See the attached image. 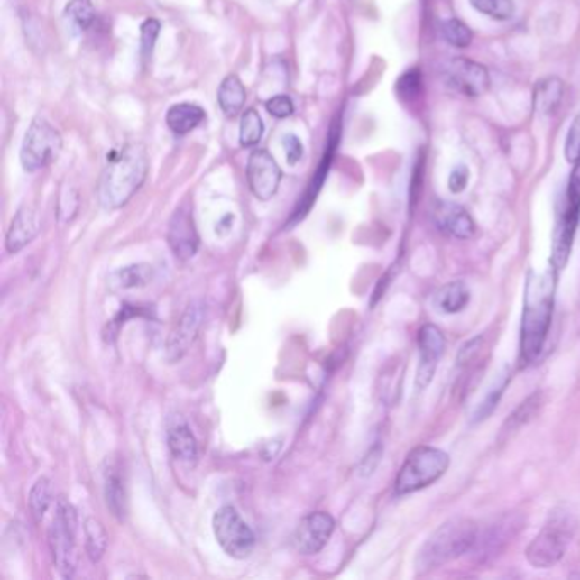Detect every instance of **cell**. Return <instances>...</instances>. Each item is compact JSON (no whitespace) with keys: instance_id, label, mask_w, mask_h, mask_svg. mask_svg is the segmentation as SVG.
I'll list each match as a JSON object with an SVG mask.
<instances>
[{"instance_id":"obj_4","label":"cell","mask_w":580,"mask_h":580,"mask_svg":"<svg viewBox=\"0 0 580 580\" xmlns=\"http://www.w3.org/2000/svg\"><path fill=\"white\" fill-rule=\"evenodd\" d=\"M577 520L566 509H555L545 522L543 529L529 543L526 558L535 568H551L557 566L568 550L575 529Z\"/></svg>"},{"instance_id":"obj_36","label":"cell","mask_w":580,"mask_h":580,"mask_svg":"<svg viewBox=\"0 0 580 580\" xmlns=\"http://www.w3.org/2000/svg\"><path fill=\"white\" fill-rule=\"evenodd\" d=\"M140 30H142V57L149 60L161 32V23L157 19H147Z\"/></svg>"},{"instance_id":"obj_22","label":"cell","mask_w":580,"mask_h":580,"mask_svg":"<svg viewBox=\"0 0 580 580\" xmlns=\"http://www.w3.org/2000/svg\"><path fill=\"white\" fill-rule=\"evenodd\" d=\"M153 268L150 264H130L124 268L116 269L109 274V288L113 291H128L134 288H143L152 283Z\"/></svg>"},{"instance_id":"obj_40","label":"cell","mask_w":580,"mask_h":580,"mask_svg":"<svg viewBox=\"0 0 580 580\" xmlns=\"http://www.w3.org/2000/svg\"><path fill=\"white\" fill-rule=\"evenodd\" d=\"M468 178H470V172L465 165H458L456 169H453V172L449 174V179H447V188L451 193L458 194L465 191L466 184H468Z\"/></svg>"},{"instance_id":"obj_8","label":"cell","mask_w":580,"mask_h":580,"mask_svg":"<svg viewBox=\"0 0 580 580\" xmlns=\"http://www.w3.org/2000/svg\"><path fill=\"white\" fill-rule=\"evenodd\" d=\"M63 140L59 130L45 118L31 121L21 147V164L26 172H36L51 164L61 152Z\"/></svg>"},{"instance_id":"obj_12","label":"cell","mask_w":580,"mask_h":580,"mask_svg":"<svg viewBox=\"0 0 580 580\" xmlns=\"http://www.w3.org/2000/svg\"><path fill=\"white\" fill-rule=\"evenodd\" d=\"M417 344H419V368H417L416 385L419 390H424L431 385L437 363L445 353L447 341L441 328L436 327L434 324H426L419 330Z\"/></svg>"},{"instance_id":"obj_29","label":"cell","mask_w":580,"mask_h":580,"mask_svg":"<svg viewBox=\"0 0 580 580\" xmlns=\"http://www.w3.org/2000/svg\"><path fill=\"white\" fill-rule=\"evenodd\" d=\"M53 493H51V482L41 476L36 480L30 492V507L32 516L36 521H41L45 518L48 507L51 506Z\"/></svg>"},{"instance_id":"obj_37","label":"cell","mask_w":580,"mask_h":580,"mask_svg":"<svg viewBox=\"0 0 580 580\" xmlns=\"http://www.w3.org/2000/svg\"><path fill=\"white\" fill-rule=\"evenodd\" d=\"M266 109H268L269 115L274 116V118H290L295 113V105H293L290 96L278 94V96H272L271 99L266 101Z\"/></svg>"},{"instance_id":"obj_33","label":"cell","mask_w":580,"mask_h":580,"mask_svg":"<svg viewBox=\"0 0 580 580\" xmlns=\"http://www.w3.org/2000/svg\"><path fill=\"white\" fill-rule=\"evenodd\" d=\"M507 383H509V374H506V378L502 382H497L495 387L492 388L491 391L487 393V397L483 399V402L478 405L475 412V420H483L487 417L491 416L493 412V409L497 407V403L501 400L504 390H506Z\"/></svg>"},{"instance_id":"obj_11","label":"cell","mask_w":580,"mask_h":580,"mask_svg":"<svg viewBox=\"0 0 580 580\" xmlns=\"http://www.w3.org/2000/svg\"><path fill=\"white\" fill-rule=\"evenodd\" d=\"M247 182L253 196L269 201L278 193L281 182V169L268 150H253L247 162Z\"/></svg>"},{"instance_id":"obj_14","label":"cell","mask_w":580,"mask_h":580,"mask_svg":"<svg viewBox=\"0 0 580 580\" xmlns=\"http://www.w3.org/2000/svg\"><path fill=\"white\" fill-rule=\"evenodd\" d=\"M447 84L453 89L470 97H478L485 94L491 86V77L487 69L474 60H451L447 65Z\"/></svg>"},{"instance_id":"obj_39","label":"cell","mask_w":580,"mask_h":580,"mask_svg":"<svg viewBox=\"0 0 580 580\" xmlns=\"http://www.w3.org/2000/svg\"><path fill=\"white\" fill-rule=\"evenodd\" d=\"M482 345H483V339L480 336L465 344L460 349V353H458V364L465 366V364L474 363L478 354H480V351H482Z\"/></svg>"},{"instance_id":"obj_10","label":"cell","mask_w":580,"mask_h":580,"mask_svg":"<svg viewBox=\"0 0 580 580\" xmlns=\"http://www.w3.org/2000/svg\"><path fill=\"white\" fill-rule=\"evenodd\" d=\"M334 529L336 521L330 514L322 511L310 512L298 524L291 543L301 555H317L327 547Z\"/></svg>"},{"instance_id":"obj_30","label":"cell","mask_w":580,"mask_h":580,"mask_svg":"<svg viewBox=\"0 0 580 580\" xmlns=\"http://www.w3.org/2000/svg\"><path fill=\"white\" fill-rule=\"evenodd\" d=\"M470 4L478 13L489 15L495 21H507L514 15L512 0H470Z\"/></svg>"},{"instance_id":"obj_3","label":"cell","mask_w":580,"mask_h":580,"mask_svg":"<svg viewBox=\"0 0 580 580\" xmlns=\"http://www.w3.org/2000/svg\"><path fill=\"white\" fill-rule=\"evenodd\" d=\"M478 528L474 521L455 518L441 524L417 553L416 566L419 574L431 572L460 558L475 547Z\"/></svg>"},{"instance_id":"obj_28","label":"cell","mask_w":580,"mask_h":580,"mask_svg":"<svg viewBox=\"0 0 580 580\" xmlns=\"http://www.w3.org/2000/svg\"><path fill=\"white\" fill-rule=\"evenodd\" d=\"M65 19L77 31H87L94 24L96 11L90 0H70L65 7Z\"/></svg>"},{"instance_id":"obj_34","label":"cell","mask_w":580,"mask_h":580,"mask_svg":"<svg viewBox=\"0 0 580 580\" xmlns=\"http://www.w3.org/2000/svg\"><path fill=\"white\" fill-rule=\"evenodd\" d=\"M420 87H422V78H420V72L417 69L405 72L397 82V92L405 101L416 99L420 92Z\"/></svg>"},{"instance_id":"obj_26","label":"cell","mask_w":580,"mask_h":580,"mask_svg":"<svg viewBox=\"0 0 580 580\" xmlns=\"http://www.w3.org/2000/svg\"><path fill=\"white\" fill-rule=\"evenodd\" d=\"M84 538H86V551L90 562L97 564L105 557L107 548V533L101 521L89 518L84 522Z\"/></svg>"},{"instance_id":"obj_20","label":"cell","mask_w":580,"mask_h":580,"mask_svg":"<svg viewBox=\"0 0 580 580\" xmlns=\"http://www.w3.org/2000/svg\"><path fill=\"white\" fill-rule=\"evenodd\" d=\"M564 82L555 75L538 80L533 92V107L536 113L541 116L553 115L564 99Z\"/></svg>"},{"instance_id":"obj_23","label":"cell","mask_w":580,"mask_h":580,"mask_svg":"<svg viewBox=\"0 0 580 580\" xmlns=\"http://www.w3.org/2000/svg\"><path fill=\"white\" fill-rule=\"evenodd\" d=\"M245 99H247V90L237 75L225 77L218 89V105L222 107L225 116L232 118L238 115L245 105Z\"/></svg>"},{"instance_id":"obj_7","label":"cell","mask_w":580,"mask_h":580,"mask_svg":"<svg viewBox=\"0 0 580 580\" xmlns=\"http://www.w3.org/2000/svg\"><path fill=\"white\" fill-rule=\"evenodd\" d=\"M580 220V162L574 165V170L568 179L566 186V207L562 209L555 235H553V253H551V266L560 271L566 268L568 255L572 251L574 237L577 232Z\"/></svg>"},{"instance_id":"obj_9","label":"cell","mask_w":580,"mask_h":580,"mask_svg":"<svg viewBox=\"0 0 580 580\" xmlns=\"http://www.w3.org/2000/svg\"><path fill=\"white\" fill-rule=\"evenodd\" d=\"M213 533L222 550L237 560L247 558L255 547V535L251 526L242 520L235 507H220L215 512Z\"/></svg>"},{"instance_id":"obj_21","label":"cell","mask_w":580,"mask_h":580,"mask_svg":"<svg viewBox=\"0 0 580 580\" xmlns=\"http://www.w3.org/2000/svg\"><path fill=\"white\" fill-rule=\"evenodd\" d=\"M207 119V113L203 107L191 103H179V105L170 106L167 111V126L170 128L172 133L188 134L198 128L203 121Z\"/></svg>"},{"instance_id":"obj_38","label":"cell","mask_w":580,"mask_h":580,"mask_svg":"<svg viewBox=\"0 0 580 580\" xmlns=\"http://www.w3.org/2000/svg\"><path fill=\"white\" fill-rule=\"evenodd\" d=\"M284 152H286V161L288 164L295 165L301 161L303 157V143L298 138L297 134H284L283 138Z\"/></svg>"},{"instance_id":"obj_15","label":"cell","mask_w":580,"mask_h":580,"mask_svg":"<svg viewBox=\"0 0 580 580\" xmlns=\"http://www.w3.org/2000/svg\"><path fill=\"white\" fill-rule=\"evenodd\" d=\"M201 320H203V307L194 301L186 308V312L182 313L178 326L170 332V337L167 341V359L170 363H178L186 356V353L189 351V347L198 337Z\"/></svg>"},{"instance_id":"obj_31","label":"cell","mask_w":580,"mask_h":580,"mask_svg":"<svg viewBox=\"0 0 580 580\" xmlns=\"http://www.w3.org/2000/svg\"><path fill=\"white\" fill-rule=\"evenodd\" d=\"M447 43L456 48H466L472 43V31L460 19H449L443 26Z\"/></svg>"},{"instance_id":"obj_32","label":"cell","mask_w":580,"mask_h":580,"mask_svg":"<svg viewBox=\"0 0 580 580\" xmlns=\"http://www.w3.org/2000/svg\"><path fill=\"white\" fill-rule=\"evenodd\" d=\"M568 164L575 165L580 162V113L574 118L568 133H566V147H564Z\"/></svg>"},{"instance_id":"obj_18","label":"cell","mask_w":580,"mask_h":580,"mask_svg":"<svg viewBox=\"0 0 580 580\" xmlns=\"http://www.w3.org/2000/svg\"><path fill=\"white\" fill-rule=\"evenodd\" d=\"M103 478H105L106 504L118 521H124L128 514V491H126V478L118 463H106Z\"/></svg>"},{"instance_id":"obj_16","label":"cell","mask_w":580,"mask_h":580,"mask_svg":"<svg viewBox=\"0 0 580 580\" xmlns=\"http://www.w3.org/2000/svg\"><path fill=\"white\" fill-rule=\"evenodd\" d=\"M434 222L441 232L455 238L474 237L476 226L474 218L466 209L455 203H439L434 209Z\"/></svg>"},{"instance_id":"obj_5","label":"cell","mask_w":580,"mask_h":580,"mask_svg":"<svg viewBox=\"0 0 580 580\" xmlns=\"http://www.w3.org/2000/svg\"><path fill=\"white\" fill-rule=\"evenodd\" d=\"M449 466V456L443 449L434 447H419L409 453L395 480V492L399 495L414 493L437 482Z\"/></svg>"},{"instance_id":"obj_19","label":"cell","mask_w":580,"mask_h":580,"mask_svg":"<svg viewBox=\"0 0 580 580\" xmlns=\"http://www.w3.org/2000/svg\"><path fill=\"white\" fill-rule=\"evenodd\" d=\"M40 232L38 213L30 207L17 209L5 235V249L9 253H17L31 244Z\"/></svg>"},{"instance_id":"obj_6","label":"cell","mask_w":580,"mask_h":580,"mask_svg":"<svg viewBox=\"0 0 580 580\" xmlns=\"http://www.w3.org/2000/svg\"><path fill=\"white\" fill-rule=\"evenodd\" d=\"M77 512L70 502L60 499L57 512L48 531V541L55 566L65 579H72L77 570Z\"/></svg>"},{"instance_id":"obj_27","label":"cell","mask_w":580,"mask_h":580,"mask_svg":"<svg viewBox=\"0 0 580 580\" xmlns=\"http://www.w3.org/2000/svg\"><path fill=\"white\" fill-rule=\"evenodd\" d=\"M264 134V123L255 109H247L240 119V145L244 149L255 147Z\"/></svg>"},{"instance_id":"obj_25","label":"cell","mask_w":580,"mask_h":580,"mask_svg":"<svg viewBox=\"0 0 580 580\" xmlns=\"http://www.w3.org/2000/svg\"><path fill=\"white\" fill-rule=\"evenodd\" d=\"M539 405H541V393H533L531 397H528L524 402L514 410V414H511L509 419L506 420V424L502 426V431H501V437L499 441L502 439H507L509 436H512L514 432L520 431L522 426H526L529 420H533V417L536 416V412L539 410Z\"/></svg>"},{"instance_id":"obj_13","label":"cell","mask_w":580,"mask_h":580,"mask_svg":"<svg viewBox=\"0 0 580 580\" xmlns=\"http://www.w3.org/2000/svg\"><path fill=\"white\" fill-rule=\"evenodd\" d=\"M167 242L179 261L193 259L199 247V235L194 224L193 208L189 205L179 207L167 230Z\"/></svg>"},{"instance_id":"obj_35","label":"cell","mask_w":580,"mask_h":580,"mask_svg":"<svg viewBox=\"0 0 580 580\" xmlns=\"http://www.w3.org/2000/svg\"><path fill=\"white\" fill-rule=\"evenodd\" d=\"M78 211V194L70 186L61 189L59 198L60 222H70Z\"/></svg>"},{"instance_id":"obj_2","label":"cell","mask_w":580,"mask_h":580,"mask_svg":"<svg viewBox=\"0 0 580 580\" xmlns=\"http://www.w3.org/2000/svg\"><path fill=\"white\" fill-rule=\"evenodd\" d=\"M149 176V155L142 143L113 150L99 182V201L106 209H119L133 198Z\"/></svg>"},{"instance_id":"obj_1","label":"cell","mask_w":580,"mask_h":580,"mask_svg":"<svg viewBox=\"0 0 580 580\" xmlns=\"http://www.w3.org/2000/svg\"><path fill=\"white\" fill-rule=\"evenodd\" d=\"M557 269L529 272L524 290V310L521 324V363L531 364L541 354L550 332Z\"/></svg>"},{"instance_id":"obj_17","label":"cell","mask_w":580,"mask_h":580,"mask_svg":"<svg viewBox=\"0 0 580 580\" xmlns=\"http://www.w3.org/2000/svg\"><path fill=\"white\" fill-rule=\"evenodd\" d=\"M167 447L179 462L194 463L198 458V441L189 424L180 416L167 420Z\"/></svg>"},{"instance_id":"obj_24","label":"cell","mask_w":580,"mask_h":580,"mask_svg":"<svg viewBox=\"0 0 580 580\" xmlns=\"http://www.w3.org/2000/svg\"><path fill=\"white\" fill-rule=\"evenodd\" d=\"M468 303H470V290L463 281H451L445 284L436 295V305L441 312L460 313L466 308Z\"/></svg>"}]
</instances>
